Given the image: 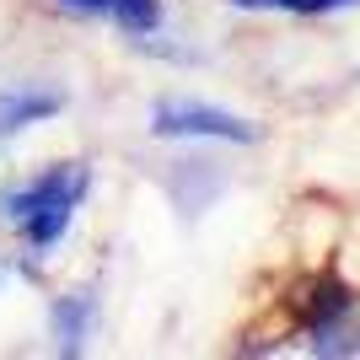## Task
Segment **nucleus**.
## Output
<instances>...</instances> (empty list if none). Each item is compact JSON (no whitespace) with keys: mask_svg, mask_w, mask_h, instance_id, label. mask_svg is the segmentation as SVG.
Listing matches in <instances>:
<instances>
[{"mask_svg":"<svg viewBox=\"0 0 360 360\" xmlns=\"http://www.w3.org/2000/svg\"><path fill=\"white\" fill-rule=\"evenodd\" d=\"M86 194H91V162H54L44 172H32V178L11 183L0 194V215H6V226L16 231V242L32 258H44L65 242Z\"/></svg>","mask_w":360,"mask_h":360,"instance_id":"1","label":"nucleus"},{"mask_svg":"<svg viewBox=\"0 0 360 360\" xmlns=\"http://www.w3.org/2000/svg\"><path fill=\"white\" fill-rule=\"evenodd\" d=\"M150 135L156 140H226V146H258V124L215 108L205 97H156L150 103Z\"/></svg>","mask_w":360,"mask_h":360,"instance_id":"2","label":"nucleus"},{"mask_svg":"<svg viewBox=\"0 0 360 360\" xmlns=\"http://www.w3.org/2000/svg\"><path fill=\"white\" fill-rule=\"evenodd\" d=\"M301 333H307V349L317 355L355 349V290L339 274H317L301 290Z\"/></svg>","mask_w":360,"mask_h":360,"instance_id":"3","label":"nucleus"},{"mask_svg":"<svg viewBox=\"0 0 360 360\" xmlns=\"http://www.w3.org/2000/svg\"><path fill=\"white\" fill-rule=\"evenodd\" d=\"M54 11L75 16V22H108L113 32H124L129 44L140 38H156L167 22L162 0H54Z\"/></svg>","mask_w":360,"mask_h":360,"instance_id":"4","label":"nucleus"},{"mask_svg":"<svg viewBox=\"0 0 360 360\" xmlns=\"http://www.w3.org/2000/svg\"><path fill=\"white\" fill-rule=\"evenodd\" d=\"M65 113V91L60 86H6L0 91V140L22 135L32 124H49Z\"/></svg>","mask_w":360,"mask_h":360,"instance_id":"5","label":"nucleus"},{"mask_svg":"<svg viewBox=\"0 0 360 360\" xmlns=\"http://www.w3.org/2000/svg\"><path fill=\"white\" fill-rule=\"evenodd\" d=\"M49 328L60 339V355H81L97 333V290H65L49 301Z\"/></svg>","mask_w":360,"mask_h":360,"instance_id":"6","label":"nucleus"},{"mask_svg":"<svg viewBox=\"0 0 360 360\" xmlns=\"http://www.w3.org/2000/svg\"><path fill=\"white\" fill-rule=\"evenodd\" d=\"M237 11H280V16H333V11H349L360 0H226Z\"/></svg>","mask_w":360,"mask_h":360,"instance_id":"7","label":"nucleus"}]
</instances>
